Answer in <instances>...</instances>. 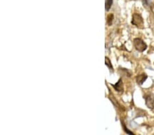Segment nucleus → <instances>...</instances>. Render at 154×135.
<instances>
[{"label":"nucleus","instance_id":"nucleus-8","mask_svg":"<svg viewBox=\"0 0 154 135\" xmlns=\"http://www.w3.org/2000/svg\"><path fill=\"white\" fill-rule=\"evenodd\" d=\"M114 19V15L113 14H110L109 15H108L107 17V23L108 25L110 26L112 25V21Z\"/></svg>","mask_w":154,"mask_h":135},{"label":"nucleus","instance_id":"nucleus-7","mask_svg":"<svg viewBox=\"0 0 154 135\" xmlns=\"http://www.w3.org/2000/svg\"><path fill=\"white\" fill-rule=\"evenodd\" d=\"M105 64H106V66H107L108 67V68H110V70H113L112 65L111 62H110V59L108 58V57H106V59H105Z\"/></svg>","mask_w":154,"mask_h":135},{"label":"nucleus","instance_id":"nucleus-10","mask_svg":"<svg viewBox=\"0 0 154 135\" xmlns=\"http://www.w3.org/2000/svg\"><path fill=\"white\" fill-rule=\"evenodd\" d=\"M143 4L147 5V6H149V4L151 3V0H143Z\"/></svg>","mask_w":154,"mask_h":135},{"label":"nucleus","instance_id":"nucleus-2","mask_svg":"<svg viewBox=\"0 0 154 135\" xmlns=\"http://www.w3.org/2000/svg\"><path fill=\"white\" fill-rule=\"evenodd\" d=\"M133 43H134V46L136 49L138 51L141 52V53L144 52L147 48V45L146 43L139 38H136L134 39Z\"/></svg>","mask_w":154,"mask_h":135},{"label":"nucleus","instance_id":"nucleus-5","mask_svg":"<svg viewBox=\"0 0 154 135\" xmlns=\"http://www.w3.org/2000/svg\"><path fill=\"white\" fill-rule=\"evenodd\" d=\"M147 75L146 74H141L136 77V82L139 85H142L145 83V81L147 79Z\"/></svg>","mask_w":154,"mask_h":135},{"label":"nucleus","instance_id":"nucleus-9","mask_svg":"<svg viewBox=\"0 0 154 135\" xmlns=\"http://www.w3.org/2000/svg\"><path fill=\"white\" fill-rule=\"evenodd\" d=\"M122 126H123V129H124V131H125V132L126 133H127V134H131V135L134 134V133H133L132 132H131L130 130H129L128 128H127V127H126L125 125V124H124L123 122L122 123Z\"/></svg>","mask_w":154,"mask_h":135},{"label":"nucleus","instance_id":"nucleus-3","mask_svg":"<svg viewBox=\"0 0 154 135\" xmlns=\"http://www.w3.org/2000/svg\"><path fill=\"white\" fill-rule=\"evenodd\" d=\"M143 98L145 100V105L149 109H154V95L152 93H147Z\"/></svg>","mask_w":154,"mask_h":135},{"label":"nucleus","instance_id":"nucleus-4","mask_svg":"<svg viewBox=\"0 0 154 135\" xmlns=\"http://www.w3.org/2000/svg\"><path fill=\"white\" fill-rule=\"evenodd\" d=\"M112 85L118 92H123V83L121 79H120L116 84H112Z\"/></svg>","mask_w":154,"mask_h":135},{"label":"nucleus","instance_id":"nucleus-1","mask_svg":"<svg viewBox=\"0 0 154 135\" xmlns=\"http://www.w3.org/2000/svg\"><path fill=\"white\" fill-rule=\"evenodd\" d=\"M132 24L139 27V29H143L144 27V20L140 14L134 13L132 15Z\"/></svg>","mask_w":154,"mask_h":135},{"label":"nucleus","instance_id":"nucleus-6","mask_svg":"<svg viewBox=\"0 0 154 135\" xmlns=\"http://www.w3.org/2000/svg\"><path fill=\"white\" fill-rule=\"evenodd\" d=\"M113 0H106V3H105V8H106V11H109L112 5Z\"/></svg>","mask_w":154,"mask_h":135}]
</instances>
